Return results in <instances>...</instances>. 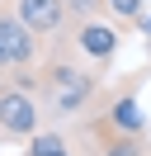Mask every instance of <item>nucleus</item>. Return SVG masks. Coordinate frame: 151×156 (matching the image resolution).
<instances>
[{
  "label": "nucleus",
  "mask_w": 151,
  "mask_h": 156,
  "mask_svg": "<svg viewBox=\"0 0 151 156\" xmlns=\"http://www.w3.org/2000/svg\"><path fill=\"white\" fill-rule=\"evenodd\" d=\"M43 104V118H66V114H80V109L94 104L99 95V71L90 66H76V62H43L38 66V80L28 85Z\"/></svg>",
  "instance_id": "1"
},
{
  "label": "nucleus",
  "mask_w": 151,
  "mask_h": 156,
  "mask_svg": "<svg viewBox=\"0 0 151 156\" xmlns=\"http://www.w3.org/2000/svg\"><path fill=\"white\" fill-rule=\"evenodd\" d=\"M43 123V104L28 85H0V142H28Z\"/></svg>",
  "instance_id": "2"
},
{
  "label": "nucleus",
  "mask_w": 151,
  "mask_h": 156,
  "mask_svg": "<svg viewBox=\"0 0 151 156\" xmlns=\"http://www.w3.org/2000/svg\"><path fill=\"white\" fill-rule=\"evenodd\" d=\"M43 57V38L19 19L14 10H0V71H28Z\"/></svg>",
  "instance_id": "3"
},
{
  "label": "nucleus",
  "mask_w": 151,
  "mask_h": 156,
  "mask_svg": "<svg viewBox=\"0 0 151 156\" xmlns=\"http://www.w3.org/2000/svg\"><path fill=\"white\" fill-rule=\"evenodd\" d=\"M76 48H80L94 66H104V62L123 48V29H118V19H109V14H104V19H80V24H76Z\"/></svg>",
  "instance_id": "4"
},
{
  "label": "nucleus",
  "mask_w": 151,
  "mask_h": 156,
  "mask_svg": "<svg viewBox=\"0 0 151 156\" xmlns=\"http://www.w3.org/2000/svg\"><path fill=\"white\" fill-rule=\"evenodd\" d=\"M99 123H109L113 133H128V137H146V118H142V104H137V80H128V85L104 104Z\"/></svg>",
  "instance_id": "5"
},
{
  "label": "nucleus",
  "mask_w": 151,
  "mask_h": 156,
  "mask_svg": "<svg viewBox=\"0 0 151 156\" xmlns=\"http://www.w3.org/2000/svg\"><path fill=\"white\" fill-rule=\"evenodd\" d=\"M14 14L38 33V38H52V33L66 24V5L61 0H14Z\"/></svg>",
  "instance_id": "6"
},
{
  "label": "nucleus",
  "mask_w": 151,
  "mask_h": 156,
  "mask_svg": "<svg viewBox=\"0 0 151 156\" xmlns=\"http://www.w3.org/2000/svg\"><path fill=\"white\" fill-rule=\"evenodd\" d=\"M28 156H76V151H71V142H66L61 133H43V128H38V133L28 137Z\"/></svg>",
  "instance_id": "7"
},
{
  "label": "nucleus",
  "mask_w": 151,
  "mask_h": 156,
  "mask_svg": "<svg viewBox=\"0 0 151 156\" xmlns=\"http://www.w3.org/2000/svg\"><path fill=\"white\" fill-rule=\"evenodd\" d=\"M66 5V14H71V19H104V14H109V5H104V0H61Z\"/></svg>",
  "instance_id": "8"
},
{
  "label": "nucleus",
  "mask_w": 151,
  "mask_h": 156,
  "mask_svg": "<svg viewBox=\"0 0 151 156\" xmlns=\"http://www.w3.org/2000/svg\"><path fill=\"white\" fill-rule=\"evenodd\" d=\"M109 5V19H118V24H132L137 14H146V0H104Z\"/></svg>",
  "instance_id": "9"
},
{
  "label": "nucleus",
  "mask_w": 151,
  "mask_h": 156,
  "mask_svg": "<svg viewBox=\"0 0 151 156\" xmlns=\"http://www.w3.org/2000/svg\"><path fill=\"white\" fill-rule=\"evenodd\" d=\"M132 24H137V29H142V38H146V48H151V14H137V19H132Z\"/></svg>",
  "instance_id": "10"
},
{
  "label": "nucleus",
  "mask_w": 151,
  "mask_h": 156,
  "mask_svg": "<svg viewBox=\"0 0 151 156\" xmlns=\"http://www.w3.org/2000/svg\"><path fill=\"white\" fill-rule=\"evenodd\" d=\"M142 156H146V151H142Z\"/></svg>",
  "instance_id": "11"
}]
</instances>
